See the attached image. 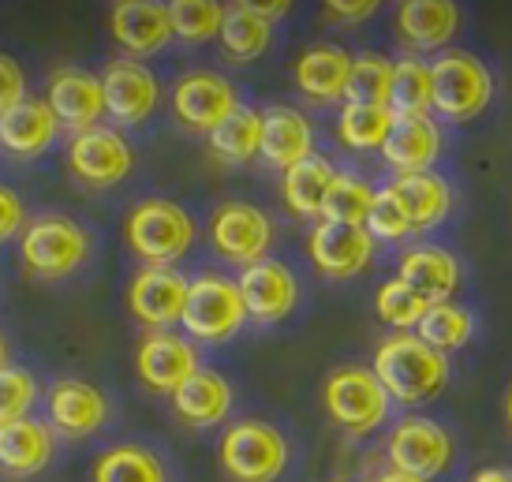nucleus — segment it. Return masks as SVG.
Wrapping results in <instances>:
<instances>
[{
	"label": "nucleus",
	"instance_id": "nucleus-26",
	"mask_svg": "<svg viewBox=\"0 0 512 482\" xmlns=\"http://www.w3.org/2000/svg\"><path fill=\"white\" fill-rule=\"evenodd\" d=\"M53 430L38 419H15V423H0V468L8 475H38L42 468H49L53 460Z\"/></svg>",
	"mask_w": 512,
	"mask_h": 482
},
{
	"label": "nucleus",
	"instance_id": "nucleus-10",
	"mask_svg": "<svg viewBox=\"0 0 512 482\" xmlns=\"http://www.w3.org/2000/svg\"><path fill=\"white\" fill-rule=\"evenodd\" d=\"M135 169V150L116 128H90L68 139V172L90 191L124 184Z\"/></svg>",
	"mask_w": 512,
	"mask_h": 482
},
{
	"label": "nucleus",
	"instance_id": "nucleus-19",
	"mask_svg": "<svg viewBox=\"0 0 512 482\" xmlns=\"http://www.w3.org/2000/svg\"><path fill=\"white\" fill-rule=\"evenodd\" d=\"M109 419V400L83 378H60L49 389V423L64 438H90Z\"/></svg>",
	"mask_w": 512,
	"mask_h": 482
},
{
	"label": "nucleus",
	"instance_id": "nucleus-9",
	"mask_svg": "<svg viewBox=\"0 0 512 482\" xmlns=\"http://www.w3.org/2000/svg\"><path fill=\"white\" fill-rule=\"evenodd\" d=\"M385 456H389V468L430 482L453 464L456 445H453V434H449L438 419L404 415V419L393 426L389 441H385Z\"/></svg>",
	"mask_w": 512,
	"mask_h": 482
},
{
	"label": "nucleus",
	"instance_id": "nucleus-12",
	"mask_svg": "<svg viewBox=\"0 0 512 482\" xmlns=\"http://www.w3.org/2000/svg\"><path fill=\"white\" fill-rule=\"evenodd\" d=\"M240 109L236 86L217 71H187L172 86V116L187 131L210 135Z\"/></svg>",
	"mask_w": 512,
	"mask_h": 482
},
{
	"label": "nucleus",
	"instance_id": "nucleus-36",
	"mask_svg": "<svg viewBox=\"0 0 512 482\" xmlns=\"http://www.w3.org/2000/svg\"><path fill=\"white\" fill-rule=\"evenodd\" d=\"M393 128V113L385 105H344L337 116V139L348 150H382Z\"/></svg>",
	"mask_w": 512,
	"mask_h": 482
},
{
	"label": "nucleus",
	"instance_id": "nucleus-46",
	"mask_svg": "<svg viewBox=\"0 0 512 482\" xmlns=\"http://www.w3.org/2000/svg\"><path fill=\"white\" fill-rule=\"evenodd\" d=\"M468 482H512V471L509 468H483V471H475Z\"/></svg>",
	"mask_w": 512,
	"mask_h": 482
},
{
	"label": "nucleus",
	"instance_id": "nucleus-27",
	"mask_svg": "<svg viewBox=\"0 0 512 482\" xmlns=\"http://www.w3.org/2000/svg\"><path fill=\"white\" fill-rule=\"evenodd\" d=\"M348 75H352V57L344 49H337V45H311L296 60L299 94H307L311 101H322V105L344 98Z\"/></svg>",
	"mask_w": 512,
	"mask_h": 482
},
{
	"label": "nucleus",
	"instance_id": "nucleus-24",
	"mask_svg": "<svg viewBox=\"0 0 512 482\" xmlns=\"http://www.w3.org/2000/svg\"><path fill=\"white\" fill-rule=\"evenodd\" d=\"M57 135H60V124L57 116L49 113L45 101L27 98L0 116V146L12 157H23V161L42 157L57 142Z\"/></svg>",
	"mask_w": 512,
	"mask_h": 482
},
{
	"label": "nucleus",
	"instance_id": "nucleus-15",
	"mask_svg": "<svg viewBox=\"0 0 512 482\" xmlns=\"http://www.w3.org/2000/svg\"><path fill=\"white\" fill-rule=\"evenodd\" d=\"M236 288H240V299L243 307H247V318L258 322V326L281 322V318L296 311L299 303L296 273L288 270L285 262H277V258H262L255 266H247L240 273Z\"/></svg>",
	"mask_w": 512,
	"mask_h": 482
},
{
	"label": "nucleus",
	"instance_id": "nucleus-16",
	"mask_svg": "<svg viewBox=\"0 0 512 482\" xmlns=\"http://www.w3.org/2000/svg\"><path fill=\"white\" fill-rule=\"evenodd\" d=\"M195 370H202L195 344L187 341V337H176L172 329L146 333L139 352H135V374L154 393H169L172 397Z\"/></svg>",
	"mask_w": 512,
	"mask_h": 482
},
{
	"label": "nucleus",
	"instance_id": "nucleus-40",
	"mask_svg": "<svg viewBox=\"0 0 512 482\" xmlns=\"http://www.w3.org/2000/svg\"><path fill=\"white\" fill-rule=\"evenodd\" d=\"M370 240L378 243H397V240H408L412 236V221H408V210L400 206V199L393 195V187H382L374 202H370V213H367V225Z\"/></svg>",
	"mask_w": 512,
	"mask_h": 482
},
{
	"label": "nucleus",
	"instance_id": "nucleus-37",
	"mask_svg": "<svg viewBox=\"0 0 512 482\" xmlns=\"http://www.w3.org/2000/svg\"><path fill=\"white\" fill-rule=\"evenodd\" d=\"M169 19L172 38H180L187 45H206L221 34L225 4H217V0H172Z\"/></svg>",
	"mask_w": 512,
	"mask_h": 482
},
{
	"label": "nucleus",
	"instance_id": "nucleus-30",
	"mask_svg": "<svg viewBox=\"0 0 512 482\" xmlns=\"http://www.w3.org/2000/svg\"><path fill=\"white\" fill-rule=\"evenodd\" d=\"M270 38H273V23L262 19L251 8V0H240V4H228L225 8V23H221L217 42H221L228 60H240V64L258 60L270 49Z\"/></svg>",
	"mask_w": 512,
	"mask_h": 482
},
{
	"label": "nucleus",
	"instance_id": "nucleus-3",
	"mask_svg": "<svg viewBox=\"0 0 512 482\" xmlns=\"http://www.w3.org/2000/svg\"><path fill=\"white\" fill-rule=\"evenodd\" d=\"M90 255V236L83 225H75L60 213H45L30 221L19 236V262L38 281H60L72 277Z\"/></svg>",
	"mask_w": 512,
	"mask_h": 482
},
{
	"label": "nucleus",
	"instance_id": "nucleus-35",
	"mask_svg": "<svg viewBox=\"0 0 512 482\" xmlns=\"http://www.w3.org/2000/svg\"><path fill=\"white\" fill-rule=\"evenodd\" d=\"M374 187L356 176V172H337L333 184L326 191V202H322V221H333V225H367L370 202H374Z\"/></svg>",
	"mask_w": 512,
	"mask_h": 482
},
{
	"label": "nucleus",
	"instance_id": "nucleus-11",
	"mask_svg": "<svg viewBox=\"0 0 512 482\" xmlns=\"http://www.w3.org/2000/svg\"><path fill=\"white\" fill-rule=\"evenodd\" d=\"M98 79L101 94H105V116L116 128H139L154 116L157 101H161V83L143 60H109Z\"/></svg>",
	"mask_w": 512,
	"mask_h": 482
},
{
	"label": "nucleus",
	"instance_id": "nucleus-17",
	"mask_svg": "<svg viewBox=\"0 0 512 482\" xmlns=\"http://www.w3.org/2000/svg\"><path fill=\"white\" fill-rule=\"evenodd\" d=\"M109 34L131 60L154 57L172 42L169 4H161V0H120L109 8Z\"/></svg>",
	"mask_w": 512,
	"mask_h": 482
},
{
	"label": "nucleus",
	"instance_id": "nucleus-44",
	"mask_svg": "<svg viewBox=\"0 0 512 482\" xmlns=\"http://www.w3.org/2000/svg\"><path fill=\"white\" fill-rule=\"evenodd\" d=\"M378 12V0H329L326 4V19L333 23H363L370 15Z\"/></svg>",
	"mask_w": 512,
	"mask_h": 482
},
{
	"label": "nucleus",
	"instance_id": "nucleus-8",
	"mask_svg": "<svg viewBox=\"0 0 512 482\" xmlns=\"http://www.w3.org/2000/svg\"><path fill=\"white\" fill-rule=\"evenodd\" d=\"M210 247L221 262H232V266H255L270 255L273 247V221L266 210H258L255 202H221L214 213H210Z\"/></svg>",
	"mask_w": 512,
	"mask_h": 482
},
{
	"label": "nucleus",
	"instance_id": "nucleus-20",
	"mask_svg": "<svg viewBox=\"0 0 512 482\" xmlns=\"http://www.w3.org/2000/svg\"><path fill=\"white\" fill-rule=\"evenodd\" d=\"M460 30V8L453 0H404L397 8V34L400 42L419 53H438L456 38Z\"/></svg>",
	"mask_w": 512,
	"mask_h": 482
},
{
	"label": "nucleus",
	"instance_id": "nucleus-34",
	"mask_svg": "<svg viewBox=\"0 0 512 482\" xmlns=\"http://www.w3.org/2000/svg\"><path fill=\"white\" fill-rule=\"evenodd\" d=\"M471 333H475V318L464 307H456V303H434L415 326V337L427 341L441 355L464 348L471 341Z\"/></svg>",
	"mask_w": 512,
	"mask_h": 482
},
{
	"label": "nucleus",
	"instance_id": "nucleus-23",
	"mask_svg": "<svg viewBox=\"0 0 512 482\" xmlns=\"http://www.w3.org/2000/svg\"><path fill=\"white\" fill-rule=\"evenodd\" d=\"M314 154V128L311 120L292 105H270L262 113V157L273 169L288 172L292 165L307 161Z\"/></svg>",
	"mask_w": 512,
	"mask_h": 482
},
{
	"label": "nucleus",
	"instance_id": "nucleus-33",
	"mask_svg": "<svg viewBox=\"0 0 512 482\" xmlns=\"http://www.w3.org/2000/svg\"><path fill=\"white\" fill-rule=\"evenodd\" d=\"M210 154L225 165H247L255 154H262V113L255 109H236L221 128H214L210 135Z\"/></svg>",
	"mask_w": 512,
	"mask_h": 482
},
{
	"label": "nucleus",
	"instance_id": "nucleus-39",
	"mask_svg": "<svg viewBox=\"0 0 512 482\" xmlns=\"http://www.w3.org/2000/svg\"><path fill=\"white\" fill-rule=\"evenodd\" d=\"M374 311H378V318H382L389 329L412 333V329L419 326V318L427 314V303L415 296L400 277H389V281L378 288V296H374Z\"/></svg>",
	"mask_w": 512,
	"mask_h": 482
},
{
	"label": "nucleus",
	"instance_id": "nucleus-32",
	"mask_svg": "<svg viewBox=\"0 0 512 482\" xmlns=\"http://www.w3.org/2000/svg\"><path fill=\"white\" fill-rule=\"evenodd\" d=\"M389 113L393 116H430L434 109V83H430V64L423 57L393 60V83H389Z\"/></svg>",
	"mask_w": 512,
	"mask_h": 482
},
{
	"label": "nucleus",
	"instance_id": "nucleus-2",
	"mask_svg": "<svg viewBox=\"0 0 512 482\" xmlns=\"http://www.w3.org/2000/svg\"><path fill=\"white\" fill-rule=\"evenodd\" d=\"M124 243L146 266H176L195 243V221L180 202L146 199L131 206L124 221Z\"/></svg>",
	"mask_w": 512,
	"mask_h": 482
},
{
	"label": "nucleus",
	"instance_id": "nucleus-4",
	"mask_svg": "<svg viewBox=\"0 0 512 482\" xmlns=\"http://www.w3.org/2000/svg\"><path fill=\"white\" fill-rule=\"evenodd\" d=\"M322 404L326 415L341 426L348 438H367L389 415V393L374 378L370 367H337L322 385Z\"/></svg>",
	"mask_w": 512,
	"mask_h": 482
},
{
	"label": "nucleus",
	"instance_id": "nucleus-48",
	"mask_svg": "<svg viewBox=\"0 0 512 482\" xmlns=\"http://www.w3.org/2000/svg\"><path fill=\"white\" fill-rule=\"evenodd\" d=\"M505 423L512 426V385H509V393H505Z\"/></svg>",
	"mask_w": 512,
	"mask_h": 482
},
{
	"label": "nucleus",
	"instance_id": "nucleus-47",
	"mask_svg": "<svg viewBox=\"0 0 512 482\" xmlns=\"http://www.w3.org/2000/svg\"><path fill=\"white\" fill-rule=\"evenodd\" d=\"M374 482H427V479H415V475H404V471H397V468H389V471H382Z\"/></svg>",
	"mask_w": 512,
	"mask_h": 482
},
{
	"label": "nucleus",
	"instance_id": "nucleus-25",
	"mask_svg": "<svg viewBox=\"0 0 512 482\" xmlns=\"http://www.w3.org/2000/svg\"><path fill=\"white\" fill-rule=\"evenodd\" d=\"M172 412L180 415L187 426H221L232 412V385L214 374V370H195L176 393H172Z\"/></svg>",
	"mask_w": 512,
	"mask_h": 482
},
{
	"label": "nucleus",
	"instance_id": "nucleus-5",
	"mask_svg": "<svg viewBox=\"0 0 512 482\" xmlns=\"http://www.w3.org/2000/svg\"><path fill=\"white\" fill-rule=\"evenodd\" d=\"M221 468L232 482H277L288 468V441L262 419H240L221 438Z\"/></svg>",
	"mask_w": 512,
	"mask_h": 482
},
{
	"label": "nucleus",
	"instance_id": "nucleus-14",
	"mask_svg": "<svg viewBox=\"0 0 512 482\" xmlns=\"http://www.w3.org/2000/svg\"><path fill=\"white\" fill-rule=\"evenodd\" d=\"M307 255L311 266L329 281H352L370 266L374 258V240L367 228L359 225H333L318 221L307 236Z\"/></svg>",
	"mask_w": 512,
	"mask_h": 482
},
{
	"label": "nucleus",
	"instance_id": "nucleus-42",
	"mask_svg": "<svg viewBox=\"0 0 512 482\" xmlns=\"http://www.w3.org/2000/svg\"><path fill=\"white\" fill-rule=\"evenodd\" d=\"M19 101H27V75L12 57L0 53V116L15 109Z\"/></svg>",
	"mask_w": 512,
	"mask_h": 482
},
{
	"label": "nucleus",
	"instance_id": "nucleus-7",
	"mask_svg": "<svg viewBox=\"0 0 512 482\" xmlns=\"http://www.w3.org/2000/svg\"><path fill=\"white\" fill-rule=\"evenodd\" d=\"M430 83H434V113L445 120H471L490 105L494 79L479 57L449 49L430 60Z\"/></svg>",
	"mask_w": 512,
	"mask_h": 482
},
{
	"label": "nucleus",
	"instance_id": "nucleus-41",
	"mask_svg": "<svg viewBox=\"0 0 512 482\" xmlns=\"http://www.w3.org/2000/svg\"><path fill=\"white\" fill-rule=\"evenodd\" d=\"M34 400H38V382L30 370L12 367V363L0 370V423L27 419Z\"/></svg>",
	"mask_w": 512,
	"mask_h": 482
},
{
	"label": "nucleus",
	"instance_id": "nucleus-38",
	"mask_svg": "<svg viewBox=\"0 0 512 482\" xmlns=\"http://www.w3.org/2000/svg\"><path fill=\"white\" fill-rule=\"evenodd\" d=\"M389 83H393V60L382 57V53H359V57H352L344 105H385L389 101Z\"/></svg>",
	"mask_w": 512,
	"mask_h": 482
},
{
	"label": "nucleus",
	"instance_id": "nucleus-29",
	"mask_svg": "<svg viewBox=\"0 0 512 482\" xmlns=\"http://www.w3.org/2000/svg\"><path fill=\"white\" fill-rule=\"evenodd\" d=\"M333 176L337 172H333V165H329L326 157L311 154L307 161H299L288 172H281V202L296 217L314 221V217H322V202H326Z\"/></svg>",
	"mask_w": 512,
	"mask_h": 482
},
{
	"label": "nucleus",
	"instance_id": "nucleus-43",
	"mask_svg": "<svg viewBox=\"0 0 512 482\" xmlns=\"http://www.w3.org/2000/svg\"><path fill=\"white\" fill-rule=\"evenodd\" d=\"M23 228H27L23 202H19V195H15L12 187L0 184V243H8L12 236H23Z\"/></svg>",
	"mask_w": 512,
	"mask_h": 482
},
{
	"label": "nucleus",
	"instance_id": "nucleus-21",
	"mask_svg": "<svg viewBox=\"0 0 512 482\" xmlns=\"http://www.w3.org/2000/svg\"><path fill=\"white\" fill-rule=\"evenodd\" d=\"M397 277L427 307H434V303H453V292L460 288V258L453 251H445V247L423 243V247L404 251Z\"/></svg>",
	"mask_w": 512,
	"mask_h": 482
},
{
	"label": "nucleus",
	"instance_id": "nucleus-18",
	"mask_svg": "<svg viewBox=\"0 0 512 482\" xmlns=\"http://www.w3.org/2000/svg\"><path fill=\"white\" fill-rule=\"evenodd\" d=\"M45 105L57 116V124L72 135H83L90 128H101L105 116V94H101V79L83 68H60L49 79L45 90Z\"/></svg>",
	"mask_w": 512,
	"mask_h": 482
},
{
	"label": "nucleus",
	"instance_id": "nucleus-1",
	"mask_svg": "<svg viewBox=\"0 0 512 482\" xmlns=\"http://www.w3.org/2000/svg\"><path fill=\"white\" fill-rule=\"evenodd\" d=\"M374 378L382 382L389 400L400 404H423L434 400L449 385V355L434 352L415 333H393L374 352Z\"/></svg>",
	"mask_w": 512,
	"mask_h": 482
},
{
	"label": "nucleus",
	"instance_id": "nucleus-45",
	"mask_svg": "<svg viewBox=\"0 0 512 482\" xmlns=\"http://www.w3.org/2000/svg\"><path fill=\"white\" fill-rule=\"evenodd\" d=\"M251 8H255L258 15H262V19H281V15H288L292 12V4H288V0H273V4H258V0H251Z\"/></svg>",
	"mask_w": 512,
	"mask_h": 482
},
{
	"label": "nucleus",
	"instance_id": "nucleus-31",
	"mask_svg": "<svg viewBox=\"0 0 512 482\" xmlns=\"http://www.w3.org/2000/svg\"><path fill=\"white\" fill-rule=\"evenodd\" d=\"M90 482H169V475H165V464L157 460L154 449L135 445V441H120L94 460Z\"/></svg>",
	"mask_w": 512,
	"mask_h": 482
},
{
	"label": "nucleus",
	"instance_id": "nucleus-6",
	"mask_svg": "<svg viewBox=\"0 0 512 482\" xmlns=\"http://www.w3.org/2000/svg\"><path fill=\"white\" fill-rule=\"evenodd\" d=\"M187 337L202 344L232 341L243 326H247V307L240 299L236 281H228L221 273H202L187 284L184 318H180Z\"/></svg>",
	"mask_w": 512,
	"mask_h": 482
},
{
	"label": "nucleus",
	"instance_id": "nucleus-22",
	"mask_svg": "<svg viewBox=\"0 0 512 482\" xmlns=\"http://www.w3.org/2000/svg\"><path fill=\"white\" fill-rule=\"evenodd\" d=\"M441 146H445V139H441L438 120H430V116H393L382 157L400 176H412V172H430V165L441 157Z\"/></svg>",
	"mask_w": 512,
	"mask_h": 482
},
{
	"label": "nucleus",
	"instance_id": "nucleus-49",
	"mask_svg": "<svg viewBox=\"0 0 512 482\" xmlns=\"http://www.w3.org/2000/svg\"><path fill=\"white\" fill-rule=\"evenodd\" d=\"M8 367V341H4V337H0V370Z\"/></svg>",
	"mask_w": 512,
	"mask_h": 482
},
{
	"label": "nucleus",
	"instance_id": "nucleus-28",
	"mask_svg": "<svg viewBox=\"0 0 512 482\" xmlns=\"http://www.w3.org/2000/svg\"><path fill=\"white\" fill-rule=\"evenodd\" d=\"M393 195L400 206L408 210L412 232H427V228L441 225L449 210H453V187L445 184L434 172H412V176H397L393 180Z\"/></svg>",
	"mask_w": 512,
	"mask_h": 482
},
{
	"label": "nucleus",
	"instance_id": "nucleus-13",
	"mask_svg": "<svg viewBox=\"0 0 512 482\" xmlns=\"http://www.w3.org/2000/svg\"><path fill=\"white\" fill-rule=\"evenodd\" d=\"M187 277L172 270V266H143L128 284V311L131 318L146 326L150 333L172 329L184 318L187 303Z\"/></svg>",
	"mask_w": 512,
	"mask_h": 482
}]
</instances>
